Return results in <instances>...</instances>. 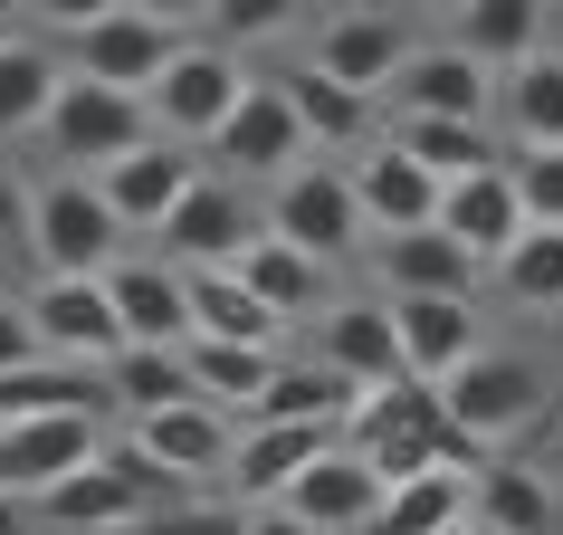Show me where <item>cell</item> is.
<instances>
[{
  "label": "cell",
  "mask_w": 563,
  "mask_h": 535,
  "mask_svg": "<svg viewBox=\"0 0 563 535\" xmlns=\"http://www.w3.org/2000/svg\"><path fill=\"white\" fill-rule=\"evenodd\" d=\"M497 106H506V124H516V144L526 153H554L563 144V48L544 39L526 67H506L497 77Z\"/></svg>",
  "instance_id": "4316f807"
},
{
  "label": "cell",
  "mask_w": 563,
  "mask_h": 535,
  "mask_svg": "<svg viewBox=\"0 0 563 535\" xmlns=\"http://www.w3.org/2000/svg\"><path fill=\"white\" fill-rule=\"evenodd\" d=\"M391 335H401V373L411 383H449L477 354V306L468 297H383Z\"/></svg>",
  "instance_id": "ffe728a7"
},
{
  "label": "cell",
  "mask_w": 563,
  "mask_h": 535,
  "mask_svg": "<svg viewBox=\"0 0 563 535\" xmlns=\"http://www.w3.org/2000/svg\"><path fill=\"white\" fill-rule=\"evenodd\" d=\"M30 335L48 363H115L124 335H115V306H106V277H38L30 287Z\"/></svg>",
  "instance_id": "7c38bea8"
},
{
  "label": "cell",
  "mask_w": 563,
  "mask_h": 535,
  "mask_svg": "<svg viewBox=\"0 0 563 535\" xmlns=\"http://www.w3.org/2000/svg\"><path fill=\"white\" fill-rule=\"evenodd\" d=\"M459 526H468V478L430 469V478L383 488V506H373V526H363V535H459Z\"/></svg>",
  "instance_id": "4dcf8cb0"
},
{
  "label": "cell",
  "mask_w": 563,
  "mask_h": 535,
  "mask_svg": "<svg viewBox=\"0 0 563 535\" xmlns=\"http://www.w3.org/2000/svg\"><path fill=\"white\" fill-rule=\"evenodd\" d=\"M153 535H249V506H201V498H173V516Z\"/></svg>",
  "instance_id": "ab89813d"
},
{
  "label": "cell",
  "mask_w": 563,
  "mask_h": 535,
  "mask_svg": "<svg viewBox=\"0 0 563 535\" xmlns=\"http://www.w3.org/2000/svg\"><path fill=\"white\" fill-rule=\"evenodd\" d=\"M0 535H30V506L20 498H0Z\"/></svg>",
  "instance_id": "ee69618b"
},
{
  "label": "cell",
  "mask_w": 563,
  "mask_h": 535,
  "mask_svg": "<svg viewBox=\"0 0 563 535\" xmlns=\"http://www.w3.org/2000/svg\"><path fill=\"white\" fill-rule=\"evenodd\" d=\"M230 412H210V402H173V412H144L134 421V459H144L163 488H191V478H230Z\"/></svg>",
  "instance_id": "4fadbf2b"
},
{
  "label": "cell",
  "mask_w": 563,
  "mask_h": 535,
  "mask_svg": "<svg viewBox=\"0 0 563 535\" xmlns=\"http://www.w3.org/2000/svg\"><path fill=\"white\" fill-rule=\"evenodd\" d=\"M440 412H449V430H459L468 449H497V440H516V430L544 412V363L487 354V345H477V354L440 383Z\"/></svg>",
  "instance_id": "277c9868"
},
{
  "label": "cell",
  "mask_w": 563,
  "mask_h": 535,
  "mask_svg": "<svg viewBox=\"0 0 563 535\" xmlns=\"http://www.w3.org/2000/svg\"><path fill=\"white\" fill-rule=\"evenodd\" d=\"M277 96H287V116L306 124V144H363V124H373V106H363V96H344L334 77H316V67H287V77H277Z\"/></svg>",
  "instance_id": "e575fe53"
},
{
  "label": "cell",
  "mask_w": 563,
  "mask_h": 535,
  "mask_svg": "<svg viewBox=\"0 0 563 535\" xmlns=\"http://www.w3.org/2000/svg\"><path fill=\"white\" fill-rule=\"evenodd\" d=\"M354 210H363V230L373 239H401V230H430L440 220V182L420 173L411 153H391V144H373V153H354Z\"/></svg>",
  "instance_id": "ac0fdd59"
},
{
  "label": "cell",
  "mask_w": 563,
  "mask_h": 535,
  "mask_svg": "<svg viewBox=\"0 0 563 535\" xmlns=\"http://www.w3.org/2000/svg\"><path fill=\"white\" fill-rule=\"evenodd\" d=\"M230 277L267 306V316H277V326H287V316H316V306H325V268H316V259H297L287 239H267V230L249 239V259H239Z\"/></svg>",
  "instance_id": "f1b7e54d"
},
{
  "label": "cell",
  "mask_w": 563,
  "mask_h": 535,
  "mask_svg": "<svg viewBox=\"0 0 563 535\" xmlns=\"http://www.w3.org/2000/svg\"><path fill=\"white\" fill-rule=\"evenodd\" d=\"M440 239H459L477 268H497L516 239H526V201H516V173L506 163H487V173H468V182H449L440 192V220H430Z\"/></svg>",
  "instance_id": "e0dca14e"
},
{
  "label": "cell",
  "mask_w": 563,
  "mask_h": 535,
  "mask_svg": "<svg viewBox=\"0 0 563 535\" xmlns=\"http://www.w3.org/2000/svg\"><path fill=\"white\" fill-rule=\"evenodd\" d=\"M334 449H354L383 488L430 478V469H459V459H468V440H459L449 412H440V383H411V373L383 383V392H354V412H344V440H334Z\"/></svg>",
  "instance_id": "6da1fadb"
},
{
  "label": "cell",
  "mask_w": 563,
  "mask_h": 535,
  "mask_svg": "<svg viewBox=\"0 0 563 535\" xmlns=\"http://www.w3.org/2000/svg\"><path fill=\"white\" fill-rule=\"evenodd\" d=\"M153 498H181V488H163L134 449H96L87 469L58 478L30 516H48V526H67V535H124V526H144V516H153Z\"/></svg>",
  "instance_id": "8992f818"
},
{
  "label": "cell",
  "mask_w": 563,
  "mask_h": 535,
  "mask_svg": "<svg viewBox=\"0 0 563 535\" xmlns=\"http://www.w3.org/2000/svg\"><path fill=\"white\" fill-rule=\"evenodd\" d=\"M191 182H201V163H191L181 144H163V134H153V144H134L124 163H106V173H96V201L115 210V230H163V220H173V201L191 192Z\"/></svg>",
  "instance_id": "2e32d148"
},
{
  "label": "cell",
  "mask_w": 563,
  "mask_h": 535,
  "mask_svg": "<svg viewBox=\"0 0 563 535\" xmlns=\"http://www.w3.org/2000/svg\"><path fill=\"white\" fill-rule=\"evenodd\" d=\"M181 373H191V392H201L210 412H230V402H258L267 392L277 345H210V335H191V345H181Z\"/></svg>",
  "instance_id": "1f68e13d"
},
{
  "label": "cell",
  "mask_w": 563,
  "mask_h": 535,
  "mask_svg": "<svg viewBox=\"0 0 563 535\" xmlns=\"http://www.w3.org/2000/svg\"><path fill=\"white\" fill-rule=\"evenodd\" d=\"M497 287L516 306H563V230H526L497 259Z\"/></svg>",
  "instance_id": "74e56055"
},
{
  "label": "cell",
  "mask_w": 563,
  "mask_h": 535,
  "mask_svg": "<svg viewBox=\"0 0 563 535\" xmlns=\"http://www.w3.org/2000/svg\"><path fill=\"white\" fill-rule=\"evenodd\" d=\"M38 144L67 163V182H96L106 163H124L134 144H153V116H144V96H115V87H87V77H58L48 116H38Z\"/></svg>",
  "instance_id": "3957f363"
},
{
  "label": "cell",
  "mask_w": 563,
  "mask_h": 535,
  "mask_svg": "<svg viewBox=\"0 0 563 535\" xmlns=\"http://www.w3.org/2000/svg\"><path fill=\"white\" fill-rule=\"evenodd\" d=\"M0 249H30V192L10 163H0Z\"/></svg>",
  "instance_id": "b9f144b4"
},
{
  "label": "cell",
  "mask_w": 563,
  "mask_h": 535,
  "mask_svg": "<svg viewBox=\"0 0 563 535\" xmlns=\"http://www.w3.org/2000/svg\"><path fill=\"white\" fill-rule=\"evenodd\" d=\"M325 449H334V430H277V421H249L239 449H230V488L249 506H277L316 459H325Z\"/></svg>",
  "instance_id": "44dd1931"
},
{
  "label": "cell",
  "mask_w": 563,
  "mask_h": 535,
  "mask_svg": "<svg viewBox=\"0 0 563 535\" xmlns=\"http://www.w3.org/2000/svg\"><path fill=\"white\" fill-rule=\"evenodd\" d=\"M0 48H10V30H0Z\"/></svg>",
  "instance_id": "7dc6e473"
},
{
  "label": "cell",
  "mask_w": 563,
  "mask_h": 535,
  "mask_svg": "<svg viewBox=\"0 0 563 535\" xmlns=\"http://www.w3.org/2000/svg\"><path fill=\"white\" fill-rule=\"evenodd\" d=\"M468 516L497 526V535H554V488L534 469H516V459H487L468 478Z\"/></svg>",
  "instance_id": "f546056e"
},
{
  "label": "cell",
  "mask_w": 563,
  "mask_h": 535,
  "mask_svg": "<svg viewBox=\"0 0 563 535\" xmlns=\"http://www.w3.org/2000/svg\"><path fill=\"white\" fill-rule=\"evenodd\" d=\"M277 506L306 516V526H325V535H363V526H373V506H383V478L363 469L354 449H325V459H316Z\"/></svg>",
  "instance_id": "7402d4cb"
},
{
  "label": "cell",
  "mask_w": 563,
  "mask_h": 535,
  "mask_svg": "<svg viewBox=\"0 0 563 535\" xmlns=\"http://www.w3.org/2000/svg\"><path fill=\"white\" fill-rule=\"evenodd\" d=\"M391 106H401V124H487V96H497V77L477 58H459L449 39H411V58L391 67Z\"/></svg>",
  "instance_id": "ba28073f"
},
{
  "label": "cell",
  "mask_w": 563,
  "mask_h": 535,
  "mask_svg": "<svg viewBox=\"0 0 563 535\" xmlns=\"http://www.w3.org/2000/svg\"><path fill=\"white\" fill-rule=\"evenodd\" d=\"M344 412H354V383H334L325 363H277L267 392L249 402V421H277V430H334V440H344Z\"/></svg>",
  "instance_id": "484cf974"
},
{
  "label": "cell",
  "mask_w": 563,
  "mask_h": 535,
  "mask_svg": "<svg viewBox=\"0 0 563 535\" xmlns=\"http://www.w3.org/2000/svg\"><path fill=\"white\" fill-rule=\"evenodd\" d=\"M30 249L48 259V277H106L115 268V210L96 201V182H48L30 201Z\"/></svg>",
  "instance_id": "30bf717a"
},
{
  "label": "cell",
  "mask_w": 563,
  "mask_h": 535,
  "mask_svg": "<svg viewBox=\"0 0 563 535\" xmlns=\"http://www.w3.org/2000/svg\"><path fill=\"white\" fill-rule=\"evenodd\" d=\"M506 173H516L526 230H563V144L554 153H526V163H506Z\"/></svg>",
  "instance_id": "f35d334b"
},
{
  "label": "cell",
  "mask_w": 563,
  "mask_h": 535,
  "mask_svg": "<svg viewBox=\"0 0 563 535\" xmlns=\"http://www.w3.org/2000/svg\"><path fill=\"white\" fill-rule=\"evenodd\" d=\"M373 268H383L391 297H468L477 287V259L440 230H401V239H373Z\"/></svg>",
  "instance_id": "cb8c5ba5"
},
{
  "label": "cell",
  "mask_w": 563,
  "mask_h": 535,
  "mask_svg": "<svg viewBox=\"0 0 563 535\" xmlns=\"http://www.w3.org/2000/svg\"><path fill=\"white\" fill-rule=\"evenodd\" d=\"M459 535H497V526H477V516H468V526H459Z\"/></svg>",
  "instance_id": "f6af8a7d"
},
{
  "label": "cell",
  "mask_w": 563,
  "mask_h": 535,
  "mask_svg": "<svg viewBox=\"0 0 563 535\" xmlns=\"http://www.w3.org/2000/svg\"><path fill=\"white\" fill-rule=\"evenodd\" d=\"M67 77H87V87H115V96H153V77L181 58V20L163 10H67Z\"/></svg>",
  "instance_id": "7a4b0ae2"
},
{
  "label": "cell",
  "mask_w": 563,
  "mask_h": 535,
  "mask_svg": "<svg viewBox=\"0 0 563 535\" xmlns=\"http://www.w3.org/2000/svg\"><path fill=\"white\" fill-rule=\"evenodd\" d=\"M106 402H124V412L144 421V412H173V402H201L191 392V373H181V345H124L115 363H106Z\"/></svg>",
  "instance_id": "836d02e7"
},
{
  "label": "cell",
  "mask_w": 563,
  "mask_h": 535,
  "mask_svg": "<svg viewBox=\"0 0 563 535\" xmlns=\"http://www.w3.org/2000/svg\"><path fill=\"white\" fill-rule=\"evenodd\" d=\"M554 469H563V430H554Z\"/></svg>",
  "instance_id": "bcb514c9"
},
{
  "label": "cell",
  "mask_w": 563,
  "mask_h": 535,
  "mask_svg": "<svg viewBox=\"0 0 563 535\" xmlns=\"http://www.w3.org/2000/svg\"><path fill=\"white\" fill-rule=\"evenodd\" d=\"M106 306H115L124 345H191V306H181L173 259H115L106 268Z\"/></svg>",
  "instance_id": "d6986e66"
},
{
  "label": "cell",
  "mask_w": 563,
  "mask_h": 535,
  "mask_svg": "<svg viewBox=\"0 0 563 535\" xmlns=\"http://www.w3.org/2000/svg\"><path fill=\"white\" fill-rule=\"evenodd\" d=\"M20 363H38V335H30V306L0 297V373H20Z\"/></svg>",
  "instance_id": "60d3db41"
},
{
  "label": "cell",
  "mask_w": 563,
  "mask_h": 535,
  "mask_svg": "<svg viewBox=\"0 0 563 535\" xmlns=\"http://www.w3.org/2000/svg\"><path fill=\"white\" fill-rule=\"evenodd\" d=\"M58 77L67 67L38 48V39H10L0 48V144H20L38 116H48V96H58Z\"/></svg>",
  "instance_id": "d590c367"
},
{
  "label": "cell",
  "mask_w": 563,
  "mask_h": 535,
  "mask_svg": "<svg viewBox=\"0 0 563 535\" xmlns=\"http://www.w3.org/2000/svg\"><path fill=\"white\" fill-rule=\"evenodd\" d=\"M267 239H287L297 259H344L363 239V210H354V182L334 173V163H297V173H277L267 192Z\"/></svg>",
  "instance_id": "52a82bcc"
},
{
  "label": "cell",
  "mask_w": 563,
  "mask_h": 535,
  "mask_svg": "<svg viewBox=\"0 0 563 535\" xmlns=\"http://www.w3.org/2000/svg\"><path fill=\"white\" fill-rule=\"evenodd\" d=\"M449 48L477 58L487 77H506V67H526L534 48H544V10H534V0H468V10L449 20Z\"/></svg>",
  "instance_id": "d4e9b609"
},
{
  "label": "cell",
  "mask_w": 563,
  "mask_h": 535,
  "mask_svg": "<svg viewBox=\"0 0 563 535\" xmlns=\"http://www.w3.org/2000/svg\"><path fill=\"white\" fill-rule=\"evenodd\" d=\"M239 87H249V67H239V48H220V39H181V58L153 77V96H144V116H153V134L163 144H210L220 134V116L239 106Z\"/></svg>",
  "instance_id": "5b68a950"
},
{
  "label": "cell",
  "mask_w": 563,
  "mask_h": 535,
  "mask_svg": "<svg viewBox=\"0 0 563 535\" xmlns=\"http://www.w3.org/2000/svg\"><path fill=\"white\" fill-rule=\"evenodd\" d=\"M401 58H411V20H401V10H334V20H316V58L306 67L373 106Z\"/></svg>",
  "instance_id": "8fae6325"
},
{
  "label": "cell",
  "mask_w": 563,
  "mask_h": 535,
  "mask_svg": "<svg viewBox=\"0 0 563 535\" xmlns=\"http://www.w3.org/2000/svg\"><path fill=\"white\" fill-rule=\"evenodd\" d=\"M249 535H325V526H306V516H287V506H249Z\"/></svg>",
  "instance_id": "7bdbcfd3"
},
{
  "label": "cell",
  "mask_w": 563,
  "mask_h": 535,
  "mask_svg": "<svg viewBox=\"0 0 563 535\" xmlns=\"http://www.w3.org/2000/svg\"><path fill=\"white\" fill-rule=\"evenodd\" d=\"M106 383L77 373V363H20V373H0V421H58V412H96Z\"/></svg>",
  "instance_id": "d6a6232c"
},
{
  "label": "cell",
  "mask_w": 563,
  "mask_h": 535,
  "mask_svg": "<svg viewBox=\"0 0 563 535\" xmlns=\"http://www.w3.org/2000/svg\"><path fill=\"white\" fill-rule=\"evenodd\" d=\"M258 230H267L258 210L239 201L230 182H210V173H201V182L173 201V220H163V249H173V268H239Z\"/></svg>",
  "instance_id": "9a60e30c"
},
{
  "label": "cell",
  "mask_w": 563,
  "mask_h": 535,
  "mask_svg": "<svg viewBox=\"0 0 563 535\" xmlns=\"http://www.w3.org/2000/svg\"><path fill=\"white\" fill-rule=\"evenodd\" d=\"M297 153H306V124L287 116L277 77H258V67H249L239 106L220 116V134H210V163H230V173H297Z\"/></svg>",
  "instance_id": "5bb4252c"
},
{
  "label": "cell",
  "mask_w": 563,
  "mask_h": 535,
  "mask_svg": "<svg viewBox=\"0 0 563 535\" xmlns=\"http://www.w3.org/2000/svg\"><path fill=\"white\" fill-rule=\"evenodd\" d=\"M181 306H191V335H210V345H277V316L230 268H181Z\"/></svg>",
  "instance_id": "83f0119b"
},
{
  "label": "cell",
  "mask_w": 563,
  "mask_h": 535,
  "mask_svg": "<svg viewBox=\"0 0 563 535\" xmlns=\"http://www.w3.org/2000/svg\"><path fill=\"white\" fill-rule=\"evenodd\" d=\"M391 153H411L420 173L440 182H468V173H487V163H497V144H487V124H401V134H391Z\"/></svg>",
  "instance_id": "8d00e7d4"
},
{
  "label": "cell",
  "mask_w": 563,
  "mask_h": 535,
  "mask_svg": "<svg viewBox=\"0 0 563 535\" xmlns=\"http://www.w3.org/2000/svg\"><path fill=\"white\" fill-rule=\"evenodd\" d=\"M325 373L354 392H383L401 383V335H391V306L383 297H354L325 316Z\"/></svg>",
  "instance_id": "603a6c76"
},
{
  "label": "cell",
  "mask_w": 563,
  "mask_h": 535,
  "mask_svg": "<svg viewBox=\"0 0 563 535\" xmlns=\"http://www.w3.org/2000/svg\"><path fill=\"white\" fill-rule=\"evenodd\" d=\"M106 449V421L96 412H58V421H0V498L38 506L58 478H77Z\"/></svg>",
  "instance_id": "9c48e42d"
}]
</instances>
